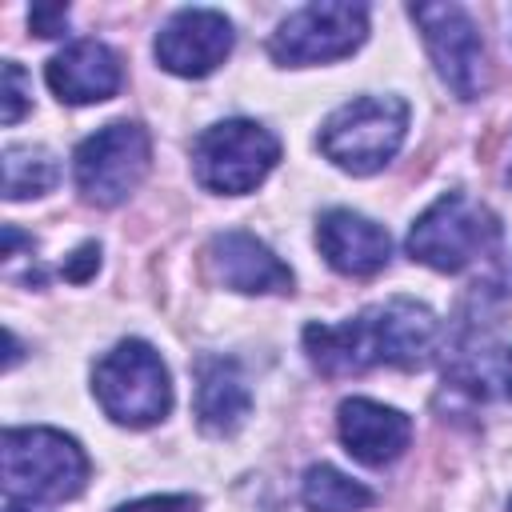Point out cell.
Wrapping results in <instances>:
<instances>
[{"mask_svg":"<svg viewBox=\"0 0 512 512\" xmlns=\"http://www.w3.org/2000/svg\"><path fill=\"white\" fill-rule=\"evenodd\" d=\"M440 336V320L428 304L408 296H392L384 304H368L364 312L340 324H308L304 352L324 376H352L368 368H420L428 364Z\"/></svg>","mask_w":512,"mask_h":512,"instance_id":"obj_1","label":"cell"},{"mask_svg":"<svg viewBox=\"0 0 512 512\" xmlns=\"http://www.w3.org/2000/svg\"><path fill=\"white\" fill-rule=\"evenodd\" d=\"M4 496L24 504L72 500L88 480L84 448L56 428H8L0 444Z\"/></svg>","mask_w":512,"mask_h":512,"instance_id":"obj_2","label":"cell"},{"mask_svg":"<svg viewBox=\"0 0 512 512\" xmlns=\"http://www.w3.org/2000/svg\"><path fill=\"white\" fill-rule=\"evenodd\" d=\"M408 136V104L400 96H356L320 124V152L352 172H380Z\"/></svg>","mask_w":512,"mask_h":512,"instance_id":"obj_3","label":"cell"},{"mask_svg":"<svg viewBox=\"0 0 512 512\" xmlns=\"http://www.w3.org/2000/svg\"><path fill=\"white\" fill-rule=\"evenodd\" d=\"M92 392L124 428H148L172 408V380L160 352L148 340H120L92 368Z\"/></svg>","mask_w":512,"mask_h":512,"instance_id":"obj_4","label":"cell"},{"mask_svg":"<svg viewBox=\"0 0 512 512\" xmlns=\"http://www.w3.org/2000/svg\"><path fill=\"white\" fill-rule=\"evenodd\" d=\"M496 236L500 224L480 200L464 192H444L408 228V256L436 272H464L484 252H492Z\"/></svg>","mask_w":512,"mask_h":512,"instance_id":"obj_5","label":"cell"},{"mask_svg":"<svg viewBox=\"0 0 512 512\" xmlns=\"http://www.w3.org/2000/svg\"><path fill=\"white\" fill-rule=\"evenodd\" d=\"M280 160V140L256 120H220L192 144L196 180L220 196H244L264 184Z\"/></svg>","mask_w":512,"mask_h":512,"instance_id":"obj_6","label":"cell"},{"mask_svg":"<svg viewBox=\"0 0 512 512\" xmlns=\"http://www.w3.org/2000/svg\"><path fill=\"white\" fill-rule=\"evenodd\" d=\"M368 36V8L352 0H312L296 12H288L272 40L268 56L284 68L304 64H332L352 56Z\"/></svg>","mask_w":512,"mask_h":512,"instance_id":"obj_7","label":"cell"},{"mask_svg":"<svg viewBox=\"0 0 512 512\" xmlns=\"http://www.w3.org/2000/svg\"><path fill=\"white\" fill-rule=\"evenodd\" d=\"M148 160H152L148 132L136 120H112L80 140V148L72 156L76 188L88 204L116 208L140 188Z\"/></svg>","mask_w":512,"mask_h":512,"instance_id":"obj_8","label":"cell"},{"mask_svg":"<svg viewBox=\"0 0 512 512\" xmlns=\"http://www.w3.org/2000/svg\"><path fill=\"white\" fill-rule=\"evenodd\" d=\"M408 16L416 20L448 92L460 100H476L488 88V64L472 12L460 4H412Z\"/></svg>","mask_w":512,"mask_h":512,"instance_id":"obj_9","label":"cell"},{"mask_svg":"<svg viewBox=\"0 0 512 512\" xmlns=\"http://www.w3.org/2000/svg\"><path fill=\"white\" fill-rule=\"evenodd\" d=\"M236 44L232 20L216 8H180L156 32V60L164 72L200 80L216 72Z\"/></svg>","mask_w":512,"mask_h":512,"instance_id":"obj_10","label":"cell"},{"mask_svg":"<svg viewBox=\"0 0 512 512\" xmlns=\"http://www.w3.org/2000/svg\"><path fill=\"white\" fill-rule=\"evenodd\" d=\"M208 264L216 280L232 292L244 296H276L292 292V272L288 264L252 232H220L208 244Z\"/></svg>","mask_w":512,"mask_h":512,"instance_id":"obj_11","label":"cell"},{"mask_svg":"<svg viewBox=\"0 0 512 512\" xmlns=\"http://www.w3.org/2000/svg\"><path fill=\"white\" fill-rule=\"evenodd\" d=\"M336 428H340L344 448L368 468L392 464L412 444V420L400 408H388V404L368 400V396L344 400L336 408Z\"/></svg>","mask_w":512,"mask_h":512,"instance_id":"obj_12","label":"cell"},{"mask_svg":"<svg viewBox=\"0 0 512 512\" xmlns=\"http://www.w3.org/2000/svg\"><path fill=\"white\" fill-rule=\"evenodd\" d=\"M316 248L340 276H376L392 256L388 232L352 208H328L320 216Z\"/></svg>","mask_w":512,"mask_h":512,"instance_id":"obj_13","label":"cell"},{"mask_svg":"<svg viewBox=\"0 0 512 512\" xmlns=\"http://www.w3.org/2000/svg\"><path fill=\"white\" fill-rule=\"evenodd\" d=\"M44 76L64 104H100L120 92V60L100 40H72L48 60Z\"/></svg>","mask_w":512,"mask_h":512,"instance_id":"obj_14","label":"cell"},{"mask_svg":"<svg viewBox=\"0 0 512 512\" xmlns=\"http://www.w3.org/2000/svg\"><path fill=\"white\" fill-rule=\"evenodd\" d=\"M252 412V392L236 360L208 356L196 364V424L208 436H232Z\"/></svg>","mask_w":512,"mask_h":512,"instance_id":"obj_15","label":"cell"},{"mask_svg":"<svg viewBox=\"0 0 512 512\" xmlns=\"http://www.w3.org/2000/svg\"><path fill=\"white\" fill-rule=\"evenodd\" d=\"M4 168V200H32L56 188L60 164L48 148L40 144H8L0 156Z\"/></svg>","mask_w":512,"mask_h":512,"instance_id":"obj_16","label":"cell"},{"mask_svg":"<svg viewBox=\"0 0 512 512\" xmlns=\"http://www.w3.org/2000/svg\"><path fill=\"white\" fill-rule=\"evenodd\" d=\"M300 500L308 512H364L372 508V488L344 476L332 464H312L300 480Z\"/></svg>","mask_w":512,"mask_h":512,"instance_id":"obj_17","label":"cell"},{"mask_svg":"<svg viewBox=\"0 0 512 512\" xmlns=\"http://www.w3.org/2000/svg\"><path fill=\"white\" fill-rule=\"evenodd\" d=\"M32 108V84L16 60H4V88H0V124H16Z\"/></svg>","mask_w":512,"mask_h":512,"instance_id":"obj_18","label":"cell"},{"mask_svg":"<svg viewBox=\"0 0 512 512\" xmlns=\"http://www.w3.org/2000/svg\"><path fill=\"white\" fill-rule=\"evenodd\" d=\"M28 28L36 32V36H64V28H68V8L64 4H32V12H28Z\"/></svg>","mask_w":512,"mask_h":512,"instance_id":"obj_19","label":"cell"},{"mask_svg":"<svg viewBox=\"0 0 512 512\" xmlns=\"http://www.w3.org/2000/svg\"><path fill=\"white\" fill-rule=\"evenodd\" d=\"M116 512H200V500L196 496H144V500H132V504H120Z\"/></svg>","mask_w":512,"mask_h":512,"instance_id":"obj_20","label":"cell"},{"mask_svg":"<svg viewBox=\"0 0 512 512\" xmlns=\"http://www.w3.org/2000/svg\"><path fill=\"white\" fill-rule=\"evenodd\" d=\"M96 268H100V244H96V240L80 244V248L64 260V276H68L72 284H84L88 276H96Z\"/></svg>","mask_w":512,"mask_h":512,"instance_id":"obj_21","label":"cell"},{"mask_svg":"<svg viewBox=\"0 0 512 512\" xmlns=\"http://www.w3.org/2000/svg\"><path fill=\"white\" fill-rule=\"evenodd\" d=\"M4 512H36V504H24V500H8V496H4Z\"/></svg>","mask_w":512,"mask_h":512,"instance_id":"obj_22","label":"cell"},{"mask_svg":"<svg viewBox=\"0 0 512 512\" xmlns=\"http://www.w3.org/2000/svg\"><path fill=\"white\" fill-rule=\"evenodd\" d=\"M504 384H508V396H512V352H508V360H504Z\"/></svg>","mask_w":512,"mask_h":512,"instance_id":"obj_23","label":"cell"},{"mask_svg":"<svg viewBox=\"0 0 512 512\" xmlns=\"http://www.w3.org/2000/svg\"><path fill=\"white\" fill-rule=\"evenodd\" d=\"M508 512H512V504H508Z\"/></svg>","mask_w":512,"mask_h":512,"instance_id":"obj_24","label":"cell"}]
</instances>
